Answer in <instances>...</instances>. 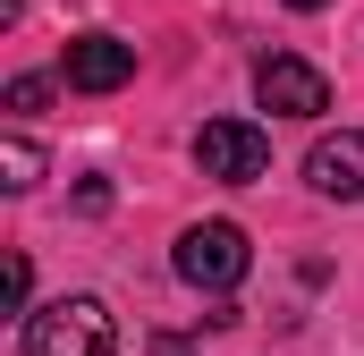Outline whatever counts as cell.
<instances>
[{
    "label": "cell",
    "instance_id": "6da1fadb",
    "mask_svg": "<svg viewBox=\"0 0 364 356\" xmlns=\"http://www.w3.org/2000/svg\"><path fill=\"white\" fill-rule=\"evenodd\" d=\"M26 356H119V323L102 297H60L26 314Z\"/></svg>",
    "mask_w": 364,
    "mask_h": 356
},
{
    "label": "cell",
    "instance_id": "7a4b0ae2",
    "mask_svg": "<svg viewBox=\"0 0 364 356\" xmlns=\"http://www.w3.org/2000/svg\"><path fill=\"white\" fill-rule=\"evenodd\" d=\"M246 271H255V246H246L237 221H195V229L178 238V280L203 288V297H229Z\"/></svg>",
    "mask_w": 364,
    "mask_h": 356
},
{
    "label": "cell",
    "instance_id": "3957f363",
    "mask_svg": "<svg viewBox=\"0 0 364 356\" xmlns=\"http://www.w3.org/2000/svg\"><path fill=\"white\" fill-rule=\"evenodd\" d=\"M195 170L220 178V187H255V178L272 170V136H263L255 119H203V136H195Z\"/></svg>",
    "mask_w": 364,
    "mask_h": 356
},
{
    "label": "cell",
    "instance_id": "277c9868",
    "mask_svg": "<svg viewBox=\"0 0 364 356\" xmlns=\"http://www.w3.org/2000/svg\"><path fill=\"white\" fill-rule=\"evenodd\" d=\"M255 93H263V110H279V119H322L331 110V77L314 60H296V51H263L255 60Z\"/></svg>",
    "mask_w": 364,
    "mask_h": 356
},
{
    "label": "cell",
    "instance_id": "5b68a950",
    "mask_svg": "<svg viewBox=\"0 0 364 356\" xmlns=\"http://www.w3.org/2000/svg\"><path fill=\"white\" fill-rule=\"evenodd\" d=\"M60 68H68L77 93H119L127 77H136V43H119V34H77Z\"/></svg>",
    "mask_w": 364,
    "mask_h": 356
},
{
    "label": "cell",
    "instance_id": "8992f818",
    "mask_svg": "<svg viewBox=\"0 0 364 356\" xmlns=\"http://www.w3.org/2000/svg\"><path fill=\"white\" fill-rule=\"evenodd\" d=\"M305 178H314L322 195H339V204H364V127L322 136V145L305 153Z\"/></svg>",
    "mask_w": 364,
    "mask_h": 356
},
{
    "label": "cell",
    "instance_id": "52a82bcc",
    "mask_svg": "<svg viewBox=\"0 0 364 356\" xmlns=\"http://www.w3.org/2000/svg\"><path fill=\"white\" fill-rule=\"evenodd\" d=\"M34 178H43V153H34L26 136H9V145H0V187H9V195H26Z\"/></svg>",
    "mask_w": 364,
    "mask_h": 356
},
{
    "label": "cell",
    "instance_id": "ba28073f",
    "mask_svg": "<svg viewBox=\"0 0 364 356\" xmlns=\"http://www.w3.org/2000/svg\"><path fill=\"white\" fill-rule=\"evenodd\" d=\"M43 102H51V77H17V85H9V110H17V119H34Z\"/></svg>",
    "mask_w": 364,
    "mask_h": 356
},
{
    "label": "cell",
    "instance_id": "9c48e42d",
    "mask_svg": "<svg viewBox=\"0 0 364 356\" xmlns=\"http://www.w3.org/2000/svg\"><path fill=\"white\" fill-rule=\"evenodd\" d=\"M26 288H34V263H26V255H9V305H26Z\"/></svg>",
    "mask_w": 364,
    "mask_h": 356
},
{
    "label": "cell",
    "instance_id": "30bf717a",
    "mask_svg": "<svg viewBox=\"0 0 364 356\" xmlns=\"http://www.w3.org/2000/svg\"><path fill=\"white\" fill-rule=\"evenodd\" d=\"M288 9H305V17H314V9H331V0H288Z\"/></svg>",
    "mask_w": 364,
    "mask_h": 356
}]
</instances>
